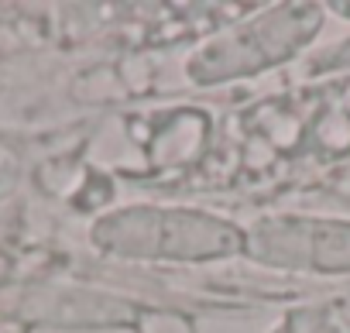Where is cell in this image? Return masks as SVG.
Wrapping results in <instances>:
<instances>
[{
  "label": "cell",
  "instance_id": "obj_1",
  "mask_svg": "<svg viewBox=\"0 0 350 333\" xmlns=\"http://www.w3.org/2000/svg\"><path fill=\"white\" fill-rule=\"evenodd\" d=\"M93 244L124 258L210 261L244 254L247 234L213 213L183 207H127L93 227Z\"/></svg>",
  "mask_w": 350,
  "mask_h": 333
},
{
  "label": "cell",
  "instance_id": "obj_2",
  "mask_svg": "<svg viewBox=\"0 0 350 333\" xmlns=\"http://www.w3.org/2000/svg\"><path fill=\"white\" fill-rule=\"evenodd\" d=\"M323 25V8L316 4H285L271 8L265 18H254L189 59V76L196 83H224L237 76H254L265 66L292 59Z\"/></svg>",
  "mask_w": 350,
  "mask_h": 333
},
{
  "label": "cell",
  "instance_id": "obj_3",
  "mask_svg": "<svg viewBox=\"0 0 350 333\" xmlns=\"http://www.w3.org/2000/svg\"><path fill=\"white\" fill-rule=\"evenodd\" d=\"M244 254L295 271H323L340 275L350 271V220L329 217H265L251 224Z\"/></svg>",
  "mask_w": 350,
  "mask_h": 333
},
{
  "label": "cell",
  "instance_id": "obj_4",
  "mask_svg": "<svg viewBox=\"0 0 350 333\" xmlns=\"http://www.w3.org/2000/svg\"><path fill=\"white\" fill-rule=\"evenodd\" d=\"M306 144L326 155H350V79L326 90V103L309 120Z\"/></svg>",
  "mask_w": 350,
  "mask_h": 333
},
{
  "label": "cell",
  "instance_id": "obj_5",
  "mask_svg": "<svg viewBox=\"0 0 350 333\" xmlns=\"http://www.w3.org/2000/svg\"><path fill=\"white\" fill-rule=\"evenodd\" d=\"M329 11H336V14H347V21H350V4H329Z\"/></svg>",
  "mask_w": 350,
  "mask_h": 333
}]
</instances>
